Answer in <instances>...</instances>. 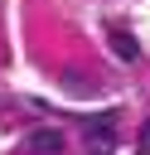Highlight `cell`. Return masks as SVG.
I'll return each instance as SVG.
<instances>
[{
  "label": "cell",
  "mask_w": 150,
  "mask_h": 155,
  "mask_svg": "<svg viewBox=\"0 0 150 155\" xmlns=\"http://www.w3.org/2000/svg\"><path fill=\"white\" fill-rule=\"evenodd\" d=\"M140 150L150 155V121H145V131H140Z\"/></svg>",
  "instance_id": "obj_3"
},
{
  "label": "cell",
  "mask_w": 150,
  "mask_h": 155,
  "mask_svg": "<svg viewBox=\"0 0 150 155\" xmlns=\"http://www.w3.org/2000/svg\"><path fill=\"white\" fill-rule=\"evenodd\" d=\"M29 155H63V131H53V126H39V131H29Z\"/></svg>",
  "instance_id": "obj_1"
},
{
  "label": "cell",
  "mask_w": 150,
  "mask_h": 155,
  "mask_svg": "<svg viewBox=\"0 0 150 155\" xmlns=\"http://www.w3.org/2000/svg\"><path fill=\"white\" fill-rule=\"evenodd\" d=\"M111 53L126 58V63H135V39H131L126 29H111Z\"/></svg>",
  "instance_id": "obj_2"
}]
</instances>
